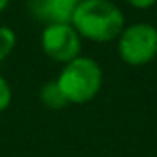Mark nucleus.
<instances>
[{
    "label": "nucleus",
    "instance_id": "nucleus-1",
    "mask_svg": "<svg viewBox=\"0 0 157 157\" xmlns=\"http://www.w3.org/2000/svg\"><path fill=\"white\" fill-rule=\"evenodd\" d=\"M71 26L80 37L93 42H110L119 39L124 29V15L108 0L78 2L71 18Z\"/></svg>",
    "mask_w": 157,
    "mask_h": 157
},
{
    "label": "nucleus",
    "instance_id": "nucleus-2",
    "mask_svg": "<svg viewBox=\"0 0 157 157\" xmlns=\"http://www.w3.org/2000/svg\"><path fill=\"white\" fill-rule=\"evenodd\" d=\"M68 102H90L102 86V70L90 57H77L68 62L57 78Z\"/></svg>",
    "mask_w": 157,
    "mask_h": 157
},
{
    "label": "nucleus",
    "instance_id": "nucleus-3",
    "mask_svg": "<svg viewBox=\"0 0 157 157\" xmlns=\"http://www.w3.org/2000/svg\"><path fill=\"white\" fill-rule=\"evenodd\" d=\"M119 55L130 66L148 64L157 57V29L146 22L124 28L119 35Z\"/></svg>",
    "mask_w": 157,
    "mask_h": 157
},
{
    "label": "nucleus",
    "instance_id": "nucleus-4",
    "mask_svg": "<svg viewBox=\"0 0 157 157\" xmlns=\"http://www.w3.org/2000/svg\"><path fill=\"white\" fill-rule=\"evenodd\" d=\"M40 44L44 53L57 62H71L80 57V35L71 24H49L44 28Z\"/></svg>",
    "mask_w": 157,
    "mask_h": 157
},
{
    "label": "nucleus",
    "instance_id": "nucleus-5",
    "mask_svg": "<svg viewBox=\"0 0 157 157\" xmlns=\"http://www.w3.org/2000/svg\"><path fill=\"white\" fill-rule=\"evenodd\" d=\"M77 2L75 0H29L31 15L49 24H71Z\"/></svg>",
    "mask_w": 157,
    "mask_h": 157
},
{
    "label": "nucleus",
    "instance_id": "nucleus-6",
    "mask_svg": "<svg viewBox=\"0 0 157 157\" xmlns=\"http://www.w3.org/2000/svg\"><path fill=\"white\" fill-rule=\"evenodd\" d=\"M40 101L51 110H60L66 104H70L66 101V97H64V93H62L57 80H49L40 88Z\"/></svg>",
    "mask_w": 157,
    "mask_h": 157
},
{
    "label": "nucleus",
    "instance_id": "nucleus-7",
    "mask_svg": "<svg viewBox=\"0 0 157 157\" xmlns=\"http://www.w3.org/2000/svg\"><path fill=\"white\" fill-rule=\"evenodd\" d=\"M15 42H17V35L13 33V29L0 26V62L6 57H9V53L15 48Z\"/></svg>",
    "mask_w": 157,
    "mask_h": 157
},
{
    "label": "nucleus",
    "instance_id": "nucleus-8",
    "mask_svg": "<svg viewBox=\"0 0 157 157\" xmlns=\"http://www.w3.org/2000/svg\"><path fill=\"white\" fill-rule=\"evenodd\" d=\"M11 102V88L7 80L0 75V112H4Z\"/></svg>",
    "mask_w": 157,
    "mask_h": 157
},
{
    "label": "nucleus",
    "instance_id": "nucleus-9",
    "mask_svg": "<svg viewBox=\"0 0 157 157\" xmlns=\"http://www.w3.org/2000/svg\"><path fill=\"white\" fill-rule=\"evenodd\" d=\"M155 2L157 0H128V4L133 6V7H137V9H148V7H152Z\"/></svg>",
    "mask_w": 157,
    "mask_h": 157
},
{
    "label": "nucleus",
    "instance_id": "nucleus-10",
    "mask_svg": "<svg viewBox=\"0 0 157 157\" xmlns=\"http://www.w3.org/2000/svg\"><path fill=\"white\" fill-rule=\"evenodd\" d=\"M7 4H9V0H0V13L7 7Z\"/></svg>",
    "mask_w": 157,
    "mask_h": 157
},
{
    "label": "nucleus",
    "instance_id": "nucleus-11",
    "mask_svg": "<svg viewBox=\"0 0 157 157\" xmlns=\"http://www.w3.org/2000/svg\"><path fill=\"white\" fill-rule=\"evenodd\" d=\"M75 2H77V4H78V2H82V0H75Z\"/></svg>",
    "mask_w": 157,
    "mask_h": 157
}]
</instances>
